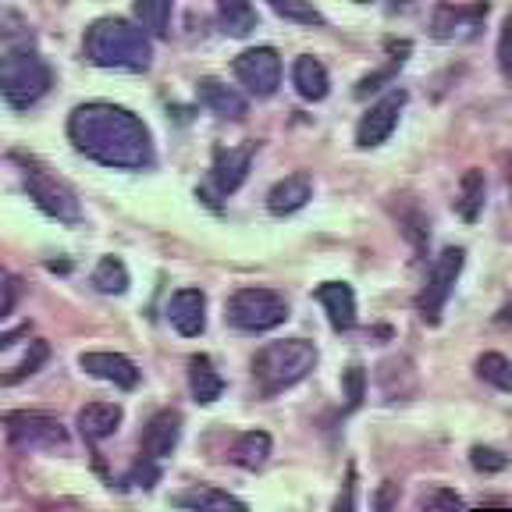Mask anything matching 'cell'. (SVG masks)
Here are the masks:
<instances>
[{
    "mask_svg": "<svg viewBox=\"0 0 512 512\" xmlns=\"http://www.w3.org/2000/svg\"><path fill=\"white\" fill-rule=\"evenodd\" d=\"M189 392L200 406H210V402L221 399L224 392V377L214 370L210 356H192L189 360Z\"/></svg>",
    "mask_w": 512,
    "mask_h": 512,
    "instance_id": "obj_22",
    "label": "cell"
},
{
    "mask_svg": "<svg viewBox=\"0 0 512 512\" xmlns=\"http://www.w3.org/2000/svg\"><path fill=\"white\" fill-rule=\"evenodd\" d=\"M0 317H4V306H0Z\"/></svg>",
    "mask_w": 512,
    "mask_h": 512,
    "instance_id": "obj_42",
    "label": "cell"
},
{
    "mask_svg": "<svg viewBox=\"0 0 512 512\" xmlns=\"http://www.w3.org/2000/svg\"><path fill=\"white\" fill-rule=\"evenodd\" d=\"M317 367V345L306 338H285V342H267L253 356V381L264 399L296 388L310 370Z\"/></svg>",
    "mask_w": 512,
    "mask_h": 512,
    "instance_id": "obj_3",
    "label": "cell"
},
{
    "mask_svg": "<svg viewBox=\"0 0 512 512\" xmlns=\"http://www.w3.org/2000/svg\"><path fill=\"white\" fill-rule=\"evenodd\" d=\"M484 192H488V178L484 171L470 168L459 182V200H456V210L463 221H477L480 210H484Z\"/></svg>",
    "mask_w": 512,
    "mask_h": 512,
    "instance_id": "obj_26",
    "label": "cell"
},
{
    "mask_svg": "<svg viewBox=\"0 0 512 512\" xmlns=\"http://www.w3.org/2000/svg\"><path fill=\"white\" fill-rule=\"evenodd\" d=\"M427 509H463V498L452 495V491H434V495L424 498Z\"/></svg>",
    "mask_w": 512,
    "mask_h": 512,
    "instance_id": "obj_36",
    "label": "cell"
},
{
    "mask_svg": "<svg viewBox=\"0 0 512 512\" xmlns=\"http://www.w3.org/2000/svg\"><path fill=\"white\" fill-rule=\"evenodd\" d=\"M68 139L72 146L100 168L114 171H150L157 164L153 136L146 121L128 107L89 100L68 114Z\"/></svg>",
    "mask_w": 512,
    "mask_h": 512,
    "instance_id": "obj_1",
    "label": "cell"
},
{
    "mask_svg": "<svg viewBox=\"0 0 512 512\" xmlns=\"http://www.w3.org/2000/svg\"><path fill=\"white\" fill-rule=\"evenodd\" d=\"M310 200H313V178L306 171H296V175H285L267 192V210L274 217H288L296 214V210H303Z\"/></svg>",
    "mask_w": 512,
    "mask_h": 512,
    "instance_id": "obj_17",
    "label": "cell"
},
{
    "mask_svg": "<svg viewBox=\"0 0 512 512\" xmlns=\"http://www.w3.org/2000/svg\"><path fill=\"white\" fill-rule=\"evenodd\" d=\"M29 335V328H15V331H4V335H0V349H8L11 342H18V338H25Z\"/></svg>",
    "mask_w": 512,
    "mask_h": 512,
    "instance_id": "obj_37",
    "label": "cell"
},
{
    "mask_svg": "<svg viewBox=\"0 0 512 512\" xmlns=\"http://www.w3.org/2000/svg\"><path fill=\"white\" fill-rule=\"evenodd\" d=\"M171 11H175V0H136V22L150 36H168Z\"/></svg>",
    "mask_w": 512,
    "mask_h": 512,
    "instance_id": "obj_27",
    "label": "cell"
},
{
    "mask_svg": "<svg viewBox=\"0 0 512 512\" xmlns=\"http://www.w3.org/2000/svg\"><path fill=\"white\" fill-rule=\"evenodd\" d=\"M171 505H178V509H239L246 512V502L235 495H228V491L221 488H210V484H196V488L189 491H178V495H171Z\"/></svg>",
    "mask_w": 512,
    "mask_h": 512,
    "instance_id": "obj_23",
    "label": "cell"
},
{
    "mask_svg": "<svg viewBox=\"0 0 512 512\" xmlns=\"http://www.w3.org/2000/svg\"><path fill=\"white\" fill-rule=\"evenodd\" d=\"M342 388H345V399H349V409H356L363 399H367V374L363 367H349L342 374Z\"/></svg>",
    "mask_w": 512,
    "mask_h": 512,
    "instance_id": "obj_32",
    "label": "cell"
},
{
    "mask_svg": "<svg viewBox=\"0 0 512 512\" xmlns=\"http://www.w3.org/2000/svg\"><path fill=\"white\" fill-rule=\"evenodd\" d=\"M121 420H125V409L118 406V402H89V406L79 409V434L89 441V445H96V441L111 438L114 431L121 427Z\"/></svg>",
    "mask_w": 512,
    "mask_h": 512,
    "instance_id": "obj_18",
    "label": "cell"
},
{
    "mask_svg": "<svg viewBox=\"0 0 512 512\" xmlns=\"http://www.w3.org/2000/svg\"><path fill=\"white\" fill-rule=\"evenodd\" d=\"M82 54L107 72H146L153 64V36L128 18H96L86 29Z\"/></svg>",
    "mask_w": 512,
    "mask_h": 512,
    "instance_id": "obj_2",
    "label": "cell"
},
{
    "mask_svg": "<svg viewBox=\"0 0 512 512\" xmlns=\"http://www.w3.org/2000/svg\"><path fill=\"white\" fill-rule=\"evenodd\" d=\"M313 299L324 306L335 331L356 328V292H352V285H345V281H324V285H317Z\"/></svg>",
    "mask_w": 512,
    "mask_h": 512,
    "instance_id": "obj_15",
    "label": "cell"
},
{
    "mask_svg": "<svg viewBox=\"0 0 512 512\" xmlns=\"http://www.w3.org/2000/svg\"><path fill=\"white\" fill-rule=\"evenodd\" d=\"M89 281H93V288L96 292H104V296H125L128 285H132L125 260H118V256H104V260L93 267V278Z\"/></svg>",
    "mask_w": 512,
    "mask_h": 512,
    "instance_id": "obj_25",
    "label": "cell"
},
{
    "mask_svg": "<svg viewBox=\"0 0 512 512\" xmlns=\"http://www.w3.org/2000/svg\"><path fill=\"white\" fill-rule=\"evenodd\" d=\"M477 374L488 384H495L498 392H512V363L502 352H484L477 360Z\"/></svg>",
    "mask_w": 512,
    "mask_h": 512,
    "instance_id": "obj_28",
    "label": "cell"
},
{
    "mask_svg": "<svg viewBox=\"0 0 512 512\" xmlns=\"http://www.w3.org/2000/svg\"><path fill=\"white\" fill-rule=\"evenodd\" d=\"M253 164V146H217L214 164H210V189L217 196H232L242 189Z\"/></svg>",
    "mask_w": 512,
    "mask_h": 512,
    "instance_id": "obj_11",
    "label": "cell"
},
{
    "mask_svg": "<svg viewBox=\"0 0 512 512\" xmlns=\"http://www.w3.org/2000/svg\"><path fill=\"white\" fill-rule=\"evenodd\" d=\"M153 463H157V459L143 456L136 466H132V473L125 477V484H132V488H153V480L160 477V470H157Z\"/></svg>",
    "mask_w": 512,
    "mask_h": 512,
    "instance_id": "obj_34",
    "label": "cell"
},
{
    "mask_svg": "<svg viewBox=\"0 0 512 512\" xmlns=\"http://www.w3.org/2000/svg\"><path fill=\"white\" fill-rule=\"evenodd\" d=\"M54 86V68L36 47L22 43L0 54V100L15 111H29L50 93Z\"/></svg>",
    "mask_w": 512,
    "mask_h": 512,
    "instance_id": "obj_4",
    "label": "cell"
},
{
    "mask_svg": "<svg viewBox=\"0 0 512 512\" xmlns=\"http://www.w3.org/2000/svg\"><path fill=\"white\" fill-rule=\"evenodd\" d=\"M406 100H409L406 89H395V93H388L384 100H377L360 118V125H356V146L374 150V146L388 143V136H392L395 125H399V114H402V107H406Z\"/></svg>",
    "mask_w": 512,
    "mask_h": 512,
    "instance_id": "obj_10",
    "label": "cell"
},
{
    "mask_svg": "<svg viewBox=\"0 0 512 512\" xmlns=\"http://www.w3.org/2000/svg\"><path fill=\"white\" fill-rule=\"evenodd\" d=\"M47 356H50L47 342H43V338H36V342H32V352H29V356H25V360L18 363V367L11 370V374L0 377V384H18V381H25V377H32L36 370L43 367V363H47Z\"/></svg>",
    "mask_w": 512,
    "mask_h": 512,
    "instance_id": "obj_30",
    "label": "cell"
},
{
    "mask_svg": "<svg viewBox=\"0 0 512 512\" xmlns=\"http://www.w3.org/2000/svg\"><path fill=\"white\" fill-rule=\"evenodd\" d=\"M168 320L182 338L203 335V328H207V296L200 288H178L168 303Z\"/></svg>",
    "mask_w": 512,
    "mask_h": 512,
    "instance_id": "obj_14",
    "label": "cell"
},
{
    "mask_svg": "<svg viewBox=\"0 0 512 512\" xmlns=\"http://www.w3.org/2000/svg\"><path fill=\"white\" fill-rule=\"evenodd\" d=\"M228 459H232L239 470H264L267 459H271V434L267 431H246L235 438L232 452H228Z\"/></svg>",
    "mask_w": 512,
    "mask_h": 512,
    "instance_id": "obj_21",
    "label": "cell"
},
{
    "mask_svg": "<svg viewBox=\"0 0 512 512\" xmlns=\"http://www.w3.org/2000/svg\"><path fill=\"white\" fill-rule=\"evenodd\" d=\"M488 18V4H473V8H456V4H441L431 18V32L438 40H473L477 29Z\"/></svg>",
    "mask_w": 512,
    "mask_h": 512,
    "instance_id": "obj_12",
    "label": "cell"
},
{
    "mask_svg": "<svg viewBox=\"0 0 512 512\" xmlns=\"http://www.w3.org/2000/svg\"><path fill=\"white\" fill-rule=\"evenodd\" d=\"M79 367L86 370L89 377L114 384L121 392H132L139 384V367L128 360V356H121V352H82Z\"/></svg>",
    "mask_w": 512,
    "mask_h": 512,
    "instance_id": "obj_13",
    "label": "cell"
},
{
    "mask_svg": "<svg viewBox=\"0 0 512 512\" xmlns=\"http://www.w3.org/2000/svg\"><path fill=\"white\" fill-rule=\"evenodd\" d=\"M292 86H296V93L303 96V100L320 104V100L331 93V75L317 57L303 54V57H296V64H292Z\"/></svg>",
    "mask_w": 512,
    "mask_h": 512,
    "instance_id": "obj_20",
    "label": "cell"
},
{
    "mask_svg": "<svg viewBox=\"0 0 512 512\" xmlns=\"http://www.w3.org/2000/svg\"><path fill=\"white\" fill-rule=\"evenodd\" d=\"M274 15L296 25H324V15L313 8V0H271Z\"/></svg>",
    "mask_w": 512,
    "mask_h": 512,
    "instance_id": "obj_29",
    "label": "cell"
},
{
    "mask_svg": "<svg viewBox=\"0 0 512 512\" xmlns=\"http://www.w3.org/2000/svg\"><path fill=\"white\" fill-rule=\"evenodd\" d=\"M470 463H473V470H480V473H502L505 466H509V459L498 452V448H484V445H477L470 452Z\"/></svg>",
    "mask_w": 512,
    "mask_h": 512,
    "instance_id": "obj_33",
    "label": "cell"
},
{
    "mask_svg": "<svg viewBox=\"0 0 512 512\" xmlns=\"http://www.w3.org/2000/svg\"><path fill=\"white\" fill-rule=\"evenodd\" d=\"M18 175H22V189L29 192V200L57 224H82V207L79 196L68 182H61L57 175H50V168H43L36 157H25V153H15Z\"/></svg>",
    "mask_w": 512,
    "mask_h": 512,
    "instance_id": "obj_5",
    "label": "cell"
},
{
    "mask_svg": "<svg viewBox=\"0 0 512 512\" xmlns=\"http://www.w3.org/2000/svg\"><path fill=\"white\" fill-rule=\"evenodd\" d=\"M217 22L228 36L242 40L256 29V8L253 0H217Z\"/></svg>",
    "mask_w": 512,
    "mask_h": 512,
    "instance_id": "obj_24",
    "label": "cell"
},
{
    "mask_svg": "<svg viewBox=\"0 0 512 512\" xmlns=\"http://www.w3.org/2000/svg\"><path fill=\"white\" fill-rule=\"evenodd\" d=\"M232 72L253 96H274L281 86V57L274 47H249L232 61Z\"/></svg>",
    "mask_w": 512,
    "mask_h": 512,
    "instance_id": "obj_9",
    "label": "cell"
},
{
    "mask_svg": "<svg viewBox=\"0 0 512 512\" xmlns=\"http://www.w3.org/2000/svg\"><path fill=\"white\" fill-rule=\"evenodd\" d=\"M463 260H466V253L459 246L441 249V256L434 260L431 278H427L424 292L416 299V310H420V317H424L427 324H438L441 320V310H445L448 296H452V288H456L459 271H463Z\"/></svg>",
    "mask_w": 512,
    "mask_h": 512,
    "instance_id": "obj_8",
    "label": "cell"
},
{
    "mask_svg": "<svg viewBox=\"0 0 512 512\" xmlns=\"http://www.w3.org/2000/svg\"><path fill=\"white\" fill-rule=\"evenodd\" d=\"M178 441H182V416L175 409H160L143 431V456L160 463V459H168L175 452Z\"/></svg>",
    "mask_w": 512,
    "mask_h": 512,
    "instance_id": "obj_16",
    "label": "cell"
},
{
    "mask_svg": "<svg viewBox=\"0 0 512 512\" xmlns=\"http://www.w3.org/2000/svg\"><path fill=\"white\" fill-rule=\"evenodd\" d=\"M399 8H409V0H392V11H399Z\"/></svg>",
    "mask_w": 512,
    "mask_h": 512,
    "instance_id": "obj_40",
    "label": "cell"
},
{
    "mask_svg": "<svg viewBox=\"0 0 512 512\" xmlns=\"http://www.w3.org/2000/svg\"><path fill=\"white\" fill-rule=\"evenodd\" d=\"M356 4H370V0H356Z\"/></svg>",
    "mask_w": 512,
    "mask_h": 512,
    "instance_id": "obj_41",
    "label": "cell"
},
{
    "mask_svg": "<svg viewBox=\"0 0 512 512\" xmlns=\"http://www.w3.org/2000/svg\"><path fill=\"white\" fill-rule=\"evenodd\" d=\"M224 320L232 324L235 331H246V335H264V331L281 328L288 320V303L281 292L274 288H239L232 292V299L224 303Z\"/></svg>",
    "mask_w": 512,
    "mask_h": 512,
    "instance_id": "obj_6",
    "label": "cell"
},
{
    "mask_svg": "<svg viewBox=\"0 0 512 512\" xmlns=\"http://www.w3.org/2000/svg\"><path fill=\"white\" fill-rule=\"evenodd\" d=\"M505 185H509V196H512V153H505Z\"/></svg>",
    "mask_w": 512,
    "mask_h": 512,
    "instance_id": "obj_38",
    "label": "cell"
},
{
    "mask_svg": "<svg viewBox=\"0 0 512 512\" xmlns=\"http://www.w3.org/2000/svg\"><path fill=\"white\" fill-rule=\"evenodd\" d=\"M4 427H8V441L15 448H29V452H57V448H68V431H64V424L57 416L18 409V413L4 416Z\"/></svg>",
    "mask_w": 512,
    "mask_h": 512,
    "instance_id": "obj_7",
    "label": "cell"
},
{
    "mask_svg": "<svg viewBox=\"0 0 512 512\" xmlns=\"http://www.w3.org/2000/svg\"><path fill=\"white\" fill-rule=\"evenodd\" d=\"M498 320H502V324H512V303H509V306H502V313H498Z\"/></svg>",
    "mask_w": 512,
    "mask_h": 512,
    "instance_id": "obj_39",
    "label": "cell"
},
{
    "mask_svg": "<svg viewBox=\"0 0 512 512\" xmlns=\"http://www.w3.org/2000/svg\"><path fill=\"white\" fill-rule=\"evenodd\" d=\"M498 68H502V75L512 82V15L505 18L502 36H498Z\"/></svg>",
    "mask_w": 512,
    "mask_h": 512,
    "instance_id": "obj_35",
    "label": "cell"
},
{
    "mask_svg": "<svg viewBox=\"0 0 512 512\" xmlns=\"http://www.w3.org/2000/svg\"><path fill=\"white\" fill-rule=\"evenodd\" d=\"M0 40H4V43H15V47L29 43V40H32L29 22H25V18L18 15V11L0 8Z\"/></svg>",
    "mask_w": 512,
    "mask_h": 512,
    "instance_id": "obj_31",
    "label": "cell"
},
{
    "mask_svg": "<svg viewBox=\"0 0 512 512\" xmlns=\"http://www.w3.org/2000/svg\"><path fill=\"white\" fill-rule=\"evenodd\" d=\"M196 96H200V104L207 107V111H214L217 118H228V121H242L249 111L246 96L239 93V89L224 86L221 79H200V86H196Z\"/></svg>",
    "mask_w": 512,
    "mask_h": 512,
    "instance_id": "obj_19",
    "label": "cell"
}]
</instances>
